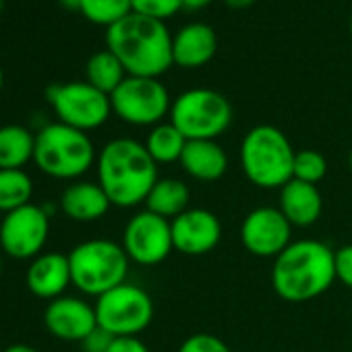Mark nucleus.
Segmentation results:
<instances>
[{"instance_id": "nucleus-1", "label": "nucleus", "mask_w": 352, "mask_h": 352, "mask_svg": "<svg viewBox=\"0 0 352 352\" xmlns=\"http://www.w3.org/2000/svg\"><path fill=\"white\" fill-rule=\"evenodd\" d=\"M98 183L114 208H137L145 204L157 183V164L141 141L118 137L108 141L96 160Z\"/></svg>"}, {"instance_id": "nucleus-2", "label": "nucleus", "mask_w": 352, "mask_h": 352, "mask_svg": "<svg viewBox=\"0 0 352 352\" xmlns=\"http://www.w3.org/2000/svg\"><path fill=\"white\" fill-rule=\"evenodd\" d=\"M333 282V249L315 239L292 241L272 265V286L286 302L313 300Z\"/></svg>"}, {"instance_id": "nucleus-3", "label": "nucleus", "mask_w": 352, "mask_h": 352, "mask_svg": "<svg viewBox=\"0 0 352 352\" xmlns=\"http://www.w3.org/2000/svg\"><path fill=\"white\" fill-rule=\"evenodd\" d=\"M108 50L131 77L164 75L172 65V36L164 21L131 13L106 30Z\"/></svg>"}, {"instance_id": "nucleus-4", "label": "nucleus", "mask_w": 352, "mask_h": 352, "mask_svg": "<svg viewBox=\"0 0 352 352\" xmlns=\"http://www.w3.org/2000/svg\"><path fill=\"white\" fill-rule=\"evenodd\" d=\"M296 149L274 124H257L241 141V168L259 189H282L292 181Z\"/></svg>"}, {"instance_id": "nucleus-5", "label": "nucleus", "mask_w": 352, "mask_h": 352, "mask_svg": "<svg viewBox=\"0 0 352 352\" xmlns=\"http://www.w3.org/2000/svg\"><path fill=\"white\" fill-rule=\"evenodd\" d=\"M98 153L87 133L63 122H50L36 133L34 164L58 181H79L91 170Z\"/></svg>"}, {"instance_id": "nucleus-6", "label": "nucleus", "mask_w": 352, "mask_h": 352, "mask_svg": "<svg viewBox=\"0 0 352 352\" xmlns=\"http://www.w3.org/2000/svg\"><path fill=\"white\" fill-rule=\"evenodd\" d=\"M73 286L87 296H102L126 282L131 259L120 243L108 239L83 241L69 253Z\"/></svg>"}, {"instance_id": "nucleus-7", "label": "nucleus", "mask_w": 352, "mask_h": 352, "mask_svg": "<svg viewBox=\"0 0 352 352\" xmlns=\"http://www.w3.org/2000/svg\"><path fill=\"white\" fill-rule=\"evenodd\" d=\"M232 104L216 89L195 87L172 100L170 122L179 129L187 141L218 139L232 124Z\"/></svg>"}, {"instance_id": "nucleus-8", "label": "nucleus", "mask_w": 352, "mask_h": 352, "mask_svg": "<svg viewBox=\"0 0 352 352\" xmlns=\"http://www.w3.org/2000/svg\"><path fill=\"white\" fill-rule=\"evenodd\" d=\"M98 325L114 338H137L153 321V300L137 284L124 282L96 298Z\"/></svg>"}, {"instance_id": "nucleus-9", "label": "nucleus", "mask_w": 352, "mask_h": 352, "mask_svg": "<svg viewBox=\"0 0 352 352\" xmlns=\"http://www.w3.org/2000/svg\"><path fill=\"white\" fill-rule=\"evenodd\" d=\"M112 114L133 126H155L170 116L172 100L166 85L153 77H126L110 94Z\"/></svg>"}, {"instance_id": "nucleus-10", "label": "nucleus", "mask_w": 352, "mask_h": 352, "mask_svg": "<svg viewBox=\"0 0 352 352\" xmlns=\"http://www.w3.org/2000/svg\"><path fill=\"white\" fill-rule=\"evenodd\" d=\"M48 102L58 116V122L83 133L100 129L112 114L110 96L96 89L87 81L52 85L48 89Z\"/></svg>"}, {"instance_id": "nucleus-11", "label": "nucleus", "mask_w": 352, "mask_h": 352, "mask_svg": "<svg viewBox=\"0 0 352 352\" xmlns=\"http://www.w3.org/2000/svg\"><path fill=\"white\" fill-rule=\"evenodd\" d=\"M50 218L46 208L36 204L5 214L0 222V251L19 261L36 259L48 243Z\"/></svg>"}, {"instance_id": "nucleus-12", "label": "nucleus", "mask_w": 352, "mask_h": 352, "mask_svg": "<svg viewBox=\"0 0 352 352\" xmlns=\"http://www.w3.org/2000/svg\"><path fill=\"white\" fill-rule=\"evenodd\" d=\"M120 245L131 263L143 267L160 265L174 251L170 220L141 210L126 222Z\"/></svg>"}, {"instance_id": "nucleus-13", "label": "nucleus", "mask_w": 352, "mask_h": 352, "mask_svg": "<svg viewBox=\"0 0 352 352\" xmlns=\"http://www.w3.org/2000/svg\"><path fill=\"white\" fill-rule=\"evenodd\" d=\"M292 224L280 208L261 206L251 210L241 224L243 247L261 259H276L292 243Z\"/></svg>"}, {"instance_id": "nucleus-14", "label": "nucleus", "mask_w": 352, "mask_h": 352, "mask_svg": "<svg viewBox=\"0 0 352 352\" xmlns=\"http://www.w3.org/2000/svg\"><path fill=\"white\" fill-rule=\"evenodd\" d=\"M172 243L174 251L187 257H201L212 253L222 241V222L220 218L204 208H189L185 214L174 218Z\"/></svg>"}, {"instance_id": "nucleus-15", "label": "nucleus", "mask_w": 352, "mask_h": 352, "mask_svg": "<svg viewBox=\"0 0 352 352\" xmlns=\"http://www.w3.org/2000/svg\"><path fill=\"white\" fill-rule=\"evenodd\" d=\"M44 325L54 338L81 344L98 327L96 307L79 296H58L48 302Z\"/></svg>"}, {"instance_id": "nucleus-16", "label": "nucleus", "mask_w": 352, "mask_h": 352, "mask_svg": "<svg viewBox=\"0 0 352 352\" xmlns=\"http://www.w3.org/2000/svg\"><path fill=\"white\" fill-rule=\"evenodd\" d=\"M25 284L34 296L44 300L65 296L67 288L73 284L69 255L44 251L42 255L32 259L25 272Z\"/></svg>"}, {"instance_id": "nucleus-17", "label": "nucleus", "mask_w": 352, "mask_h": 352, "mask_svg": "<svg viewBox=\"0 0 352 352\" xmlns=\"http://www.w3.org/2000/svg\"><path fill=\"white\" fill-rule=\"evenodd\" d=\"M218 52V36L208 23H189L172 36V60L183 69L206 67Z\"/></svg>"}, {"instance_id": "nucleus-18", "label": "nucleus", "mask_w": 352, "mask_h": 352, "mask_svg": "<svg viewBox=\"0 0 352 352\" xmlns=\"http://www.w3.org/2000/svg\"><path fill=\"white\" fill-rule=\"evenodd\" d=\"M112 208L108 195L94 181H73L60 195L58 210L73 222L89 224L102 220Z\"/></svg>"}, {"instance_id": "nucleus-19", "label": "nucleus", "mask_w": 352, "mask_h": 352, "mask_svg": "<svg viewBox=\"0 0 352 352\" xmlns=\"http://www.w3.org/2000/svg\"><path fill=\"white\" fill-rule=\"evenodd\" d=\"M183 170L199 183H216L228 170V153L216 139L187 141L181 155Z\"/></svg>"}, {"instance_id": "nucleus-20", "label": "nucleus", "mask_w": 352, "mask_h": 352, "mask_svg": "<svg viewBox=\"0 0 352 352\" xmlns=\"http://www.w3.org/2000/svg\"><path fill=\"white\" fill-rule=\"evenodd\" d=\"M278 208L292 226L309 228L321 218L323 197L317 185H309V183L292 179L280 189Z\"/></svg>"}, {"instance_id": "nucleus-21", "label": "nucleus", "mask_w": 352, "mask_h": 352, "mask_svg": "<svg viewBox=\"0 0 352 352\" xmlns=\"http://www.w3.org/2000/svg\"><path fill=\"white\" fill-rule=\"evenodd\" d=\"M189 204H191V191L185 185V181L168 176V179H157L143 206L151 214L172 222L174 218H179L189 210Z\"/></svg>"}, {"instance_id": "nucleus-22", "label": "nucleus", "mask_w": 352, "mask_h": 352, "mask_svg": "<svg viewBox=\"0 0 352 352\" xmlns=\"http://www.w3.org/2000/svg\"><path fill=\"white\" fill-rule=\"evenodd\" d=\"M36 135L23 124L0 126V170H23L34 162Z\"/></svg>"}, {"instance_id": "nucleus-23", "label": "nucleus", "mask_w": 352, "mask_h": 352, "mask_svg": "<svg viewBox=\"0 0 352 352\" xmlns=\"http://www.w3.org/2000/svg\"><path fill=\"white\" fill-rule=\"evenodd\" d=\"M143 145L157 166L160 164H176V162H181L187 139L168 120V122H160V124L151 126Z\"/></svg>"}, {"instance_id": "nucleus-24", "label": "nucleus", "mask_w": 352, "mask_h": 352, "mask_svg": "<svg viewBox=\"0 0 352 352\" xmlns=\"http://www.w3.org/2000/svg\"><path fill=\"white\" fill-rule=\"evenodd\" d=\"M126 71L122 67V63L106 48L96 52L94 56H89L87 65H85V81L89 85H94L96 89L104 91V94H112L124 79H126Z\"/></svg>"}, {"instance_id": "nucleus-25", "label": "nucleus", "mask_w": 352, "mask_h": 352, "mask_svg": "<svg viewBox=\"0 0 352 352\" xmlns=\"http://www.w3.org/2000/svg\"><path fill=\"white\" fill-rule=\"evenodd\" d=\"M34 197V181L25 170H0V212L9 214Z\"/></svg>"}, {"instance_id": "nucleus-26", "label": "nucleus", "mask_w": 352, "mask_h": 352, "mask_svg": "<svg viewBox=\"0 0 352 352\" xmlns=\"http://www.w3.org/2000/svg\"><path fill=\"white\" fill-rule=\"evenodd\" d=\"M79 13L87 21L96 25H104L108 30L114 23L129 17L133 13V7L131 0H81Z\"/></svg>"}, {"instance_id": "nucleus-27", "label": "nucleus", "mask_w": 352, "mask_h": 352, "mask_svg": "<svg viewBox=\"0 0 352 352\" xmlns=\"http://www.w3.org/2000/svg\"><path fill=\"white\" fill-rule=\"evenodd\" d=\"M327 174V160L323 153L315 149H300L294 155V170H292V179L317 185L325 179Z\"/></svg>"}, {"instance_id": "nucleus-28", "label": "nucleus", "mask_w": 352, "mask_h": 352, "mask_svg": "<svg viewBox=\"0 0 352 352\" xmlns=\"http://www.w3.org/2000/svg\"><path fill=\"white\" fill-rule=\"evenodd\" d=\"M133 13L166 21L183 9V0H131Z\"/></svg>"}, {"instance_id": "nucleus-29", "label": "nucleus", "mask_w": 352, "mask_h": 352, "mask_svg": "<svg viewBox=\"0 0 352 352\" xmlns=\"http://www.w3.org/2000/svg\"><path fill=\"white\" fill-rule=\"evenodd\" d=\"M176 352H232V350L218 336L199 331V333H191L189 338H185Z\"/></svg>"}, {"instance_id": "nucleus-30", "label": "nucleus", "mask_w": 352, "mask_h": 352, "mask_svg": "<svg viewBox=\"0 0 352 352\" xmlns=\"http://www.w3.org/2000/svg\"><path fill=\"white\" fill-rule=\"evenodd\" d=\"M336 282L352 290V245H344L333 251Z\"/></svg>"}, {"instance_id": "nucleus-31", "label": "nucleus", "mask_w": 352, "mask_h": 352, "mask_svg": "<svg viewBox=\"0 0 352 352\" xmlns=\"http://www.w3.org/2000/svg\"><path fill=\"white\" fill-rule=\"evenodd\" d=\"M112 342H114V336L108 333L106 329H102V327L98 325V327L81 342V348H83V352H108L110 346H112Z\"/></svg>"}, {"instance_id": "nucleus-32", "label": "nucleus", "mask_w": 352, "mask_h": 352, "mask_svg": "<svg viewBox=\"0 0 352 352\" xmlns=\"http://www.w3.org/2000/svg\"><path fill=\"white\" fill-rule=\"evenodd\" d=\"M108 352H149V348L139 338H114Z\"/></svg>"}, {"instance_id": "nucleus-33", "label": "nucleus", "mask_w": 352, "mask_h": 352, "mask_svg": "<svg viewBox=\"0 0 352 352\" xmlns=\"http://www.w3.org/2000/svg\"><path fill=\"white\" fill-rule=\"evenodd\" d=\"M212 3H214V0H183V9H187V11H201L208 5H212Z\"/></svg>"}, {"instance_id": "nucleus-34", "label": "nucleus", "mask_w": 352, "mask_h": 352, "mask_svg": "<svg viewBox=\"0 0 352 352\" xmlns=\"http://www.w3.org/2000/svg\"><path fill=\"white\" fill-rule=\"evenodd\" d=\"M226 3V7H230V9H234V11H241V9H247V7H251L255 0H224Z\"/></svg>"}, {"instance_id": "nucleus-35", "label": "nucleus", "mask_w": 352, "mask_h": 352, "mask_svg": "<svg viewBox=\"0 0 352 352\" xmlns=\"http://www.w3.org/2000/svg\"><path fill=\"white\" fill-rule=\"evenodd\" d=\"M3 352H40V350L34 348V346H30V344H11Z\"/></svg>"}, {"instance_id": "nucleus-36", "label": "nucleus", "mask_w": 352, "mask_h": 352, "mask_svg": "<svg viewBox=\"0 0 352 352\" xmlns=\"http://www.w3.org/2000/svg\"><path fill=\"white\" fill-rule=\"evenodd\" d=\"M60 5L69 11H79L81 9V0H60Z\"/></svg>"}, {"instance_id": "nucleus-37", "label": "nucleus", "mask_w": 352, "mask_h": 352, "mask_svg": "<svg viewBox=\"0 0 352 352\" xmlns=\"http://www.w3.org/2000/svg\"><path fill=\"white\" fill-rule=\"evenodd\" d=\"M5 87V73H3V67H0V91Z\"/></svg>"}, {"instance_id": "nucleus-38", "label": "nucleus", "mask_w": 352, "mask_h": 352, "mask_svg": "<svg viewBox=\"0 0 352 352\" xmlns=\"http://www.w3.org/2000/svg\"><path fill=\"white\" fill-rule=\"evenodd\" d=\"M348 166H350V172H352V151H350V155H348Z\"/></svg>"}, {"instance_id": "nucleus-39", "label": "nucleus", "mask_w": 352, "mask_h": 352, "mask_svg": "<svg viewBox=\"0 0 352 352\" xmlns=\"http://www.w3.org/2000/svg\"><path fill=\"white\" fill-rule=\"evenodd\" d=\"M3 9H5V0H0V13H3Z\"/></svg>"}, {"instance_id": "nucleus-40", "label": "nucleus", "mask_w": 352, "mask_h": 352, "mask_svg": "<svg viewBox=\"0 0 352 352\" xmlns=\"http://www.w3.org/2000/svg\"><path fill=\"white\" fill-rule=\"evenodd\" d=\"M0 274H3V255H0Z\"/></svg>"}, {"instance_id": "nucleus-41", "label": "nucleus", "mask_w": 352, "mask_h": 352, "mask_svg": "<svg viewBox=\"0 0 352 352\" xmlns=\"http://www.w3.org/2000/svg\"><path fill=\"white\" fill-rule=\"evenodd\" d=\"M350 34H352V15H350Z\"/></svg>"}]
</instances>
